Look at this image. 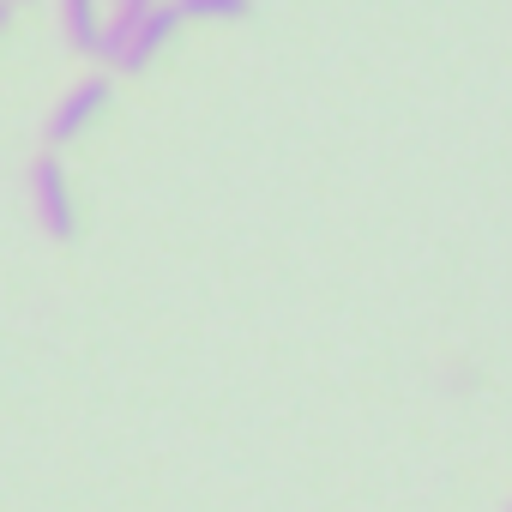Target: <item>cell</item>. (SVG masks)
Here are the masks:
<instances>
[{"label": "cell", "mask_w": 512, "mask_h": 512, "mask_svg": "<svg viewBox=\"0 0 512 512\" xmlns=\"http://www.w3.org/2000/svg\"><path fill=\"white\" fill-rule=\"evenodd\" d=\"M151 7H163V0H121L115 13H151Z\"/></svg>", "instance_id": "6"}, {"label": "cell", "mask_w": 512, "mask_h": 512, "mask_svg": "<svg viewBox=\"0 0 512 512\" xmlns=\"http://www.w3.org/2000/svg\"><path fill=\"white\" fill-rule=\"evenodd\" d=\"M181 19H247L253 0H175Z\"/></svg>", "instance_id": "5"}, {"label": "cell", "mask_w": 512, "mask_h": 512, "mask_svg": "<svg viewBox=\"0 0 512 512\" xmlns=\"http://www.w3.org/2000/svg\"><path fill=\"white\" fill-rule=\"evenodd\" d=\"M115 7H121V0H115Z\"/></svg>", "instance_id": "8"}, {"label": "cell", "mask_w": 512, "mask_h": 512, "mask_svg": "<svg viewBox=\"0 0 512 512\" xmlns=\"http://www.w3.org/2000/svg\"><path fill=\"white\" fill-rule=\"evenodd\" d=\"M506 512H512V506H506Z\"/></svg>", "instance_id": "9"}, {"label": "cell", "mask_w": 512, "mask_h": 512, "mask_svg": "<svg viewBox=\"0 0 512 512\" xmlns=\"http://www.w3.org/2000/svg\"><path fill=\"white\" fill-rule=\"evenodd\" d=\"M109 97H115L109 73H85V79H79V85L55 103V115H49V127H43V133H49V151H61L67 139H79V133H85V127L109 109Z\"/></svg>", "instance_id": "3"}, {"label": "cell", "mask_w": 512, "mask_h": 512, "mask_svg": "<svg viewBox=\"0 0 512 512\" xmlns=\"http://www.w3.org/2000/svg\"><path fill=\"white\" fill-rule=\"evenodd\" d=\"M61 25H67V43L79 55H103V31H109L103 0H61Z\"/></svg>", "instance_id": "4"}, {"label": "cell", "mask_w": 512, "mask_h": 512, "mask_svg": "<svg viewBox=\"0 0 512 512\" xmlns=\"http://www.w3.org/2000/svg\"><path fill=\"white\" fill-rule=\"evenodd\" d=\"M0 31H7V0H0Z\"/></svg>", "instance_id": "7"}, {"label": "cell", "mask_w": 512, "mask_h": 512, "mask_svg": "<svg viewBox=\"0 0 512 512\" xmlns=\"http://www.w3.org/2000/svg\"><path fill=\"white\" fill-rule=\"evenodd\" d=\"M25 181H31V211H37V223H43L55 241H73V235H79V205H73V187H67L61 157L43 151Z\"/></svg>", "instance_id": "2"}, {"label": "cell", "mask_w": 512, "mask_h": 512, "mask_svg": "<svg viewBox=\"0 0 512 512\" xmlns=\"http://www.w3.org/2000/svg\"><path fill=\"white\" fill-rule=\"evenodd\" d=\"M175 25H181L175 0H163V7H151V13H109V31H103V61H109L115 73H145V67L169 49Z\"/></svg>", "instance_id": "1"}]
</instances>
